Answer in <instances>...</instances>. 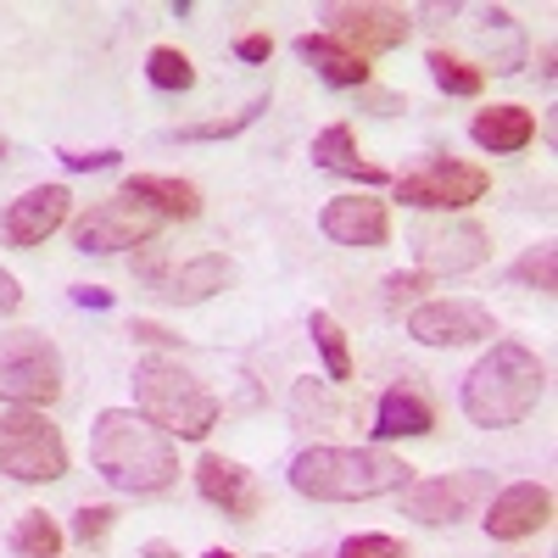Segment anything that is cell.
<instances>
[{"label": "cell", "instance_id": "cell-1", "mask_svg": "<svg viewBox=\"0 0 558 558\" xmlns=\"http://www.w3.org/2000/svg\"><path fill=\"white\" fill-rule=\"evenodd\" d=\"M89 463L123 497H162L179 481V447L134 408H101L89 425Z\"/></svg>", "mask_w": 558, "mask_h": 558}, {"label": "cell", "instance_id": "cell-2", "mask_svg": "<svg viewBox=\"0 0 558 558\" xmlns=\"http://www.w3.org/2000/svg\"><path fill=\"white\" fill-rule=\"evenodd\" d=\"M413 486V463L386 447H307L291 458V492L313 502H368Z\"/></svg>", "mask_w": 558, "mask_h": 558}, {"label": "cell", "instance_id": "cell-3", "mask_svg": "<svg viewBox=\"0 0 558 558\" xmlns=\"http://www.w3.org/2000/svg\"><path fill=\"white\" fill-rule=\"evenodd\" d=\"M547 391V368L531 347L520 341H492V352L463 375V413H470V425L481 430H508L520 425V418L542 402Z\"/></svg>", "mask_w": 558, "mask_h": 558}, {"label": "cell", "instance_id": "cell-4", "mask_svg": "<svg viewBox=\"0 0 558 558\" xmlns=\"http://www.w3.org/2000/svg\"><path fill=\"white\" fill-rule=\"evenodd\" d=\"M134 413H146L173 441H207L218 425V397L179 357H140L134 363Z\"/></svg>", "mask_w": 558, "mask_h": 558}, {"label": "cell", "instance_id": "cell-5", "mask_svg": "<svg viewBox=\"0 0 558 558\" xmlns=\"http://www.w3.org/2000/svg\"><path fill=\"white\" fill-rule=\"evenodd\" d=\"M0 475H12L23 486H51L68 475V441L45 418V408L0 413Z\"/></svg>", "mask_w": 558, "mask_h": 558}, {"label": "cell", "instance_id": "cell-6", "mask_svg": "<svg viewBox=\"0 0 558 558\" xmlns=\"http://www.w3.org/2000/svg\"><path fill=\"white\" fill-rule=\"evenodd\" d=\"M391 191H397V202H408L418 213H463L492 191V173L463 157H418L408 173L391 179Z\"/></svg>", "mask_w": 558, "mask_h": 558}, {"label": "cell", "instance_id": "cell-7", "mask_svg": "<svg viewBox=\"0 0 558 558\" xmlns=\"http://www.w3.org/2000/svg\"><path fill=\"white\" fill-rule=\"evenodd\" d=\"M0 397L17 408H45L62 397V352L39 330L0 336Z\"/></svg>", "mask_w": 558, "mask_h": 558}, {"label": "cell", "instance_id": "cell-8", "mask_svg": "<svg viewBox=\"0 0 558 558\" xmlns=\"http://www.w3.org/2000/svg\"><path fill=\"white\" fill-rule=\"evenodd\" d=\"M162 229V218L134 202V196H107L96 207H84L73 218V246L89 252V257H112V252H129V246H146Z\"/></svg>", "mask_w": 558, "mask_h": 558}, {"label": "cell", "instance_id": "cell-9", "mask_svg": "<svg viewBox=\"0 0 558 558\" xmlns=\"http://www.w3.org/2000/svg\"><path fill=\"white\" fill-rule=\"evenodd\" d=\"M413 257L425 263V274H470L492 257V235L475 218H447L413 229Z\"/></svg>", "mask_w": 558, "mask_h": 558}, {"label": "cell", "instance_id": "cell-10", "mask_svg": "<svg viewBox=\"0 0 558 558\" xmlns=\"http://www.w3.org/2000/svg\"><path fill=\"white\" fill-rule=\"evenodd\" d=\"M408 336L418 347H470V341H492L497 336V318H492V307L458 302V296L418 302V307H408Z\"/></svg>", "mask_w": 558, "mask_h": 558}, {"label": "cell", "instance_id": "cell-11", "mask_svg": "<svg viewBox=\"0 0 558 558\" xmlns=\"http://www.w3.org/2000/svg\"><path fill=\"white\" fill-rule=\"evenodd\" d=\"M324 23H330V39H341L363 62L380 57V51H397V45L413 34V17L402 7H375V0H363V7H330Z\"/></svg>", "mask_w": 558, "mask_h": 558}, {"label": "cell", "instance_id": "cell-12", "mask_svg": "<svg viewBox=\"0 0 558 558\" xmlns=\"http://www.w3.org/2000/svg\"><path fill=\"white\" fill-rule=\"evenodd\" d=\"M68 213H73V191H68V184H34V191H23L7 213H0V241L17 246V252L45 246L68 223Z\"/></svg>", "mask_w": 558, "mask_h": 558}, {"label": "cell", "instance_id": "cell-13", "mask_svg": "<svg viewBox=\"0 0 558 558\" xmlns=\"http://www.w3.org/2000/svg\"><path fill=\"white\" fill-rule=\"evenodd\" d=\"M492 492V481L481 470H458V475H436V481H418L408 486V514L418 525H458V520H470L481 497Z\"/></svg>", "mask_w": 558, "mask_h": 558}, {"label": "cell", "instance_id": "cell-14", "mask_svg": "<svg viewBox=\"0 0 558 558\" xmlns=\"http://www.w3.org/2000/svg\"><path fill=\"white\" fill-rule=\"evenodd\" d=\"M542 525H553V486L520 481V486L492 492V508H486V536L492 542H525Z\"/></svg>", "mask_w": 558, "mask_h": 558}, {"label": "cell", "instance_id": "cell-15", "mask_svg": "<svg viewBox=\"0 0 558 558\" xmlns=\"http://www.w3.org/2000/svg\"><path fill=\"white\" fill-rule=\"evenodd\" d=\"M196 492H202L213 508H223L229 520H257V514H263V486H257V475L246 470V463L223 458V452H202V463H196Z\"/></svg>", "mask_w": 558, "mask_h": 558}, {"label": "cell", "instance_id": "cell-16", "mask_svg": "<svg viewBox=\"0 0 558 558\" xmlns=\"http://www.w3.org/2000/svg\"><path fill=\"white\" fill-rule=\"evenodd\" d=\"M318 229H324L336 246L375 252V246L391 241V213H386V202H375V196H336V202H324Z\"/></svg>", "mask_w": 558, "mask_h": 558}, {"label": "cell", "instance_id": "cell-17", "mask_svg": "<svg viewBox=\"0 0 558 558\" xmlns=\"http://www.w3.org/2000/svg\"><path fill=\"white\" fill-rule=\"evenodd\" d=\"M151 279V291L173 307H191V302H207L218 296L223 286H235V263H229L223 252H202L191 263H179V268H146Z\"/></svg>", "mask_w": 558, "mask_h": 558}, {"label": "cell", "instance_id": "cell-18", "mask_svg": "<svg viewBox=\"0 0 558 558\" xmlns=\"http://www.w3.org/2000/svg\"><path fill=\"white\" fill-rule=\"evenodd\" d=\"M430 430H436V402L425 397V386L413 375H402L375 408V436L397 441V436H430Z\"/></svg>", "mask_w": 558, "mask_h": 558}, {"label": "cell", "instance_id": "cell-19", "mask_svg": "<svg viewBox=\"0 0 558 558\" xmlns=\"http://www.w3.org/2000/svg\"><path fill=\"white\" fill-rule=\"evenodd\" d=\"M313 162L318 168H330V173H347V179H357V184H391V173L380 168V162H368V157H357V134H352V123H330V129H318L313 134Z\"/></svg>", "mask_w": 558, "mask_h": 558}, {"label": "cell", "instance_id": "cell-20", "mask_svg": "<svg viewBox=\"0 0 558 558\" xmlns=\"http://www.w3.org/2000/svg\"><path fill=\"white\" fill-rule=\"evenodd\" d=\"M470 134H475V146H481V151H492V157L525 151L531 140H536V112H531V107H514V101H502V107L475 112Z\"/></svg>", "mask_w": 558, "mask_h": 558}, {"label": "cell", "instance_id": "cell-21", "mask_svg": "<svg viewBox=\"0 0 558 558\" xmlns=\"http://www.w3.org/2000/svg\"><path fill=\"white\" fill-rule=\"evenodd\" d=\"M296 57L330 84V89H363L368 84V62L357 57V51H347L341 39H330V34H302L296 39Z\"/></svg>", "mask_w": 558, "mask_h": 558}, {"label": "cell", "instance_id": "cell-22", "mask_svg": "<svg viewBox=\"0 0 558 558\" xmlns=\"http://www.w3.org/2000/svg\"><path fill=\"white\" fill-rule=\"evenodd\" d=\"M123 196L146 202L162 223H168V218H196V213H202V191H196L191 179H173V173H129V179H123Z\"/></svg>", "mask_w": 558, "mask_h": 558}, {"label": "cell", "instance_id": "cell-23", "mask_svg": "<svg viewBox=\"0 0 558 558\" xmlns=\"http://www.w3.org/2000/svg\"><path fill=\"white\" fill-rule=\"evenodd\" d=\"M307 336H313V347H318V357H324V375H330L336 386L352 380V347H347L341 324H336L330 313H313V318H307Z\"/></svg>", "mask_w": 558, "mask_h": 558}, {"label": "cell", "instance_id": "cell-24", "mask_svg": "<svg viewBox=\"0 0 558 558\" xmlns=\"http://www.w3.org/2000/svg\"><path fill=\"white\" fill-rule=\"evenodd\" d=\"M7 542L17 558H62V525L51 514H23Z\"/></svg>", "mask_w": 558, "mask_h": 558}, {"label": "cell", "instance_id": "cell-25", "mask_svg": "<svg viewBox=\"0 0 558 558\" xmlns=\"http://www.w3.org/2000/svg\"><path fill=\"white\" fill-rule=\"evenodd\" d=\"M425 68H430V78L447 89V96H481L486 89V68H475V62H463V57H452V51H430L425 57Z\"/></svg>", "mask_w": 558, "mask_h": 558}, {"label": "cell", "instance_id": "cell-26", "mask_svg": "<svg viewBox=\"0 0 558 558\" xmlns=\"http://www.w3.org/2000/svg\"><path fill=\"white\" fill-rule=\"evenodd\" d=\"M146 78L157 89H168V96H179V89L196 84V62L184 57V51H173V45H157V51L146 57Z\"/></svg>", "mask_w": 558, "mask_h": 558}, {"label": "cell", "instance_id": "cell-27", "mask_svg": "<svg viewBox=\"0 0 558 558\" xmlns=\"http://www.w3.org/2000/svg\"><path fill=\"white\" fill-rule=\"evenodd\" d=\"M263 107H268V96H252L241 112H229V118H207V123H184V129H173V140H229V134L252 129Z\"/></svg>", "mask_w": 558, "mask_h": 558}, {"label": "cell", "instance_id": "cell-28", "mask_svg": "<svg viewBox=\"0 0 558 558\" xmlns=\"http://www.w3.org/2000/svg\"><path fill=\"white\" fill-rule=\"evenodd\" d=\"M514 279H520V286H531V291H542V296H553V291H558V252H553V241L531 246V252L514 263Z\"/></svg>", "mask_w": 558, "mask_h": 558}, {"label": "cell", "instance_id": "cell-29", "mask_svg": "<svg viewBox=\"0 0 558 558\" xmlns=\"http://www.w3.org/2000/svg\"><path fill=\"white\" fill-rule=\"evenodd\" d=\"M112 525H118V508H107V502H84L78 514H73V542H78V547H101Z\"/></svg>", "mask_w": 558, "mask_h": 558}, {"label": "cell", "instance_id": "cell-30", "mask_svg": "<svg viewBox=\"0 0 558 558\" xmlns=\"http://www.w3.org/2000/svg\"><path fill=\"white\" fill-rule=\"evenodd\" d=\"M336 558H408V547L397 536H380V531H357V536L341 542Z\"/></svg>", "mask_w": 558, "mask_h": 558}, {"label": "cell", "instance_id": "cell-31", "mask_svg": "<svg viewBox=\"0 0 558 558\" xmlns=\"http://www.w3.org/2000/svg\"><path fill=\"white\" fill-rule=\"evenodd\" d=\"M430 291V274L425 268H408V274H386V307H418V296Z\"/></svg>", "mask_w": 558, "mask_h": 558}, {"label": "cell", "instance_id": "cell-32", "mask_svg": "<svg viewBox=\"0 0 558 558\" xmlns=\"http://www.w3.org/2000/svg\"><path fill=\"white\" fill-rule=\"evenodd\" d=\"M57 157H62L73 173H107V168H118L123 151H112V146H96V151H73V146H62Z\"/></svg>", "mask_w": 558, "mask_h": 558}, {"label": "cell", "instance_id": "cell-33", "mask_svg": "<svg viewBox=\"0 0 558 558\" xmlns=\"http://www.w3.org/2000/svg\"><path fill=\"white\" fill-rule=\"evenodd\" d=\"M129 336H134V341H146V347H179V336L162 330L157 318H134V324H129Z\"/></svg>", "mask_w": 558, "mask_h": 558}, {"label": "cell", "instance_id": "cell-34", "mask_svg": "<svg viewBox=\"0 0 558 558\" xmlns=\"http://www.w3.org/2000/svg\"><path fill=\"white\" fill-rule=\"evenodd\" d=\"M235 57H241V62H268V57H274V39L252 28V34H241V39H235Z\"/></svg>", "mask_w": 558, "mask_h": 558}, {"label": "cell", "instance_id": "cell-35", "mask_svg": "<svg viewBox=\"0 0 558 558\" xmlns=\"http://www.w3.org/2000/svg\"><path fill=\"white\" fill-rule=\"evenodd\" d=\"M17 307H23V286H17V274L0 268V318H12Z\"/></svg>", "mask_w": 558, "mask_h": 558}, {"label": "cell", "instance_id": "cell-36", "mask_svg": "<svg viewBox=\"0 0 558 558\" xmlns=\"http://www.w3.org/2000/svg\"><path fill=\"white\" fill-rule=\"evenodd\" d=\"M73 302H78V307H112V291H101V286H78Z\"/></svg>", "mask_w": 558, "mask_h": 558}, {"label": "cell", "instance_id": "cell-37", "mask_svg": "<svg viewBox=\"0 0 558 558\" xmlns=\"http://www.w3.org/2000/svg\"><path fill=\"white\" fill-rule=\"evenodd\" d=\"M146 558H173V547L168 542H146Z\"/></svg>", "mask_w": 558, "mask_h": 558}, {"label": "cell", "instance_id": "cell-38", "mask_svg": "<svg viewBox=\"0 0 558 558\" xmlns=\"http://www.w3.org/2000/svg\"><path fill=\"white\" fill-rule=\"evenodd\" d=\"M207 558H241V553H229V547H213V553H207Z\"/></svg>", "mask_w": 558, "mask_h": 558}, {"label": "cell", "instance_id": "cell-39", "mask_svg": "<svg viewBox=\"0 0 558 558\" xmlns=\"http://www.w3.org/2000/svg\"><path fill=\"white\" fill-rule=\"evenodd\" d=\"M0 157H7V146H0Z\"/></svg>", "mask_w": 558, "mask_h": 558}]
</instances>
